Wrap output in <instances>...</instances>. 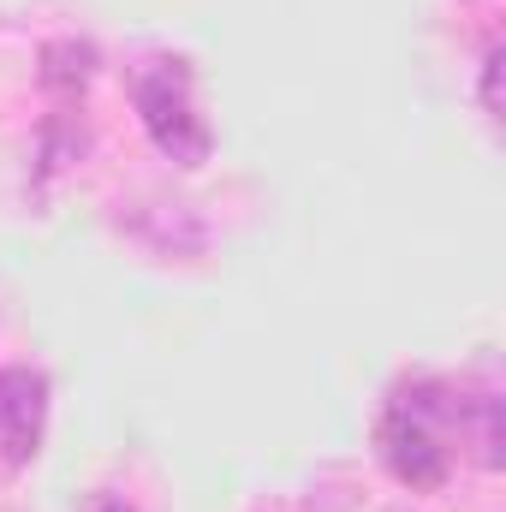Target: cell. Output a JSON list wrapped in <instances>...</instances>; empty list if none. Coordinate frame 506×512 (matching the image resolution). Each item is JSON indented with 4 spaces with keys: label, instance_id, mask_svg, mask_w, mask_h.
Wrapping results in <instances>:
<instances>
[{
    "label": "cell",
    "instance_id": "5",
    "mask_svg": "<svg viewBox=\"0 0 506 512\" xmlns=\"http://www.w3.org/2000/svg\"><path fill=\"white\" fill-rule=\"evenodd\" d=\"M483 114L501 120V48H489V60H483Z\"/></svg>",
    "mask_w": 506,
    "mask_h": 512
},
{
    "label": "cell",
    "instance_id": "3",
    "mask_svg": "<svg viewBox=\"0 0 506 512\" xmlns=\"http://www.w3.org/2000/svg\"><path fill=\"white\" fill-rule=\"evenodd\" d=\"M48 435V376L36 364H0V465L24 471Z\"/></svg>",
    "mask_w": 506,
    "mask_h": 512
},
{
    "label": "cell",
    "instance_id": "6",
    "mask_svg": "<svg viewBox=\"0 0 506 512\" xmlns=\"http://www.w3.org/2000/svg\"><path fill=\"white\" fill-rule=\"evenodd\" d=\"M84 512H131V507H120L114 495H96V501H90V507H84Z\"/></svg>",
    "mask_w": 506,
    "mask_h": 512
},
{
    "label": "cell",
    "instance_id": "4",
    "mask_svg": "<svg viewBox=\"0 0 506 512\" xmlns=\"http://www.w3.org/2000/svg\"><path fill=\"white\" fill-rule=\"evenodd\" d=\"M96 78V48L78 36H60L42 48V90L54 96H84V84Z\"/></svg>",
    "mask_w": 506,
    "mask_h": 512
},
{
    "label": "cell",
    "instance_id": "2",
    "mask_svg": "<svg viewBox=\"0 0 506 512\" xmlns=\"http://www.w3.org/2000/svg\"><path fill=\"white\" fill-rule=\"evenodd\" d=\"M131 108H137L149 143H155L167 161H179V167H203V161H209L215 126H209V114H203V102H197V72H191V60H179V54L143 60V66L131 72Z\"/></svg>",
    "mask_w": 506,
    "mask_h": 512
},
{
    "label": "cell",
    "instance_id": "1",
    "mask_svg": "<svg viewBox=\"0 0 506 512\" xmlns=\"http://www.w3.org/2000/svg\"><path fill=\"white\" fill-rule=\"evenodd\" d=\"M459 393L447 382H405L393 387L387 411H381V429H376V447H381V465L405 483V489H435L447 483L453 471V453H459Z\"/></svg>",
    "mask_w": 506,
    "mask_h": 512
}]
</instances>
